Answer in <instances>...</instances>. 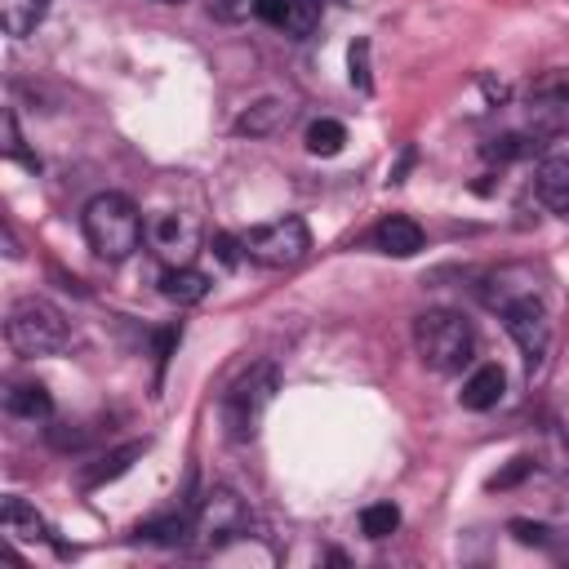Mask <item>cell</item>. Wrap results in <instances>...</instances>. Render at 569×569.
<instances>
[{
    "mask_svg": "<svg viewBox=\"0 0 569 569\" xmlns=\"http://www.w3.org/2000/svg\"><path fill=\"white\" fill-rule=\"evenodd\" d=\"M142 453V445H124V449H111V453H102L93 467H84L80 471V489L84 493H93V489H102L107 480H116V476H124L129 471V462Z\"/></svg>",
    "mask_w": 569,
    "mask_h": 569,
    "instance_id": "e0dca14e",
    "label": "cell"
},
{
    "mask_svg": "<svg viewBox=\"0 0 569 569\" xmlns=\"http://www.w3.org/2000/svg\"><path fill=\"white\" fill-rule=\"evenodd\" d=\"M347 147V129H342V120H329V116H320V120H311L307 124V151L311 156H338Z\"/></svg>",
    "mask_w": 569,
    "mask_h": 569,
    "instance_id": "44dd1931",
    "label": "cell"
},
{
    "mask_svg": "<svg viewBox=\"0 0 569 569\" xmlns=\"http://www.w3.org/2000/svg\"><path fill=\"white\" fill-rule=\"evenodd\" d=\"M396 529H400V511L391 502H373V507L360 511V533L365 538H391Z\"/></svg>",
    "mask_w": 569,
    "mask_h": 569,
    "instance_id": "7402d4cb",
    "label": "cell"
},
{
    "mask_svg": "<svg viewBox=\"0 0 569 569\" xmlns=\"http://www.w3.org/2000/svg\"><path fill=\"white\" fill-rule=\"evenodd\" d=\"M160 4H182V0H160Z\"/></svg>",
    "mask_w": 569,
    "mask_h": 569,
    "instance_id": "83f0119b",
    "label": "cell"
},
{
    "mask_svg": "<svg viewBox=\"0 0 569 569\" xmlns=\"http://www.w3.org/2000/svg\"><path fill=\"white\" fill-rule=\"evenodd\" d=\"M347 67H351V84H356L360 93H369V89H373V80H369V40H365V36L351 44Z\"/></svg>",
    "mask_w": 569,
    "mask_h": 569,
    "instance_id": "cb8c5ba5",
    "label": "cell"
},
{
    "mask_svg": "<svg viewBox=\"0 0 569 569\" xmlns=\"http://www.w3.org/2000/svg\"><path fill=\"white\" fill-rule=\"evenodd\" d=\"M0 405H4L9 418H22V422H44L53 413V400H49V391L40 382H9Z\"/></svg>",
    "mask_w": 569,
    "mask_h": 569,
    "instance_id": "5bb4252c",
    "label": "cell"
},
{
    "mask_svg": "<svg viewBox=\"0 0 569 569\" xmlns=\"http://www.w3.org/2000/svg\"><path fill=\"white\" fill-rule=\"evenodd\" d=\"M373 244L391 258H413L422 249V227L405 213H387L378 227H373Z\"/></svg>",
    "mask_w": 569,
    "mask_h": 569,
    "instance_id": "7c38bea8",
    "label": "cell"
},
{
    "mask_svg": "<svg viewBox=\"0 0 569 569\" xmlns=\"http://www.w3.org/2000/svg\"><path fill=\"white\" fill-rule=\"evenodd\" d=\"M80 231H84V244L102 258V262H124L142 236H147V222L138 213V204L120 191H98L84 209H80Z\"/></svg>",
    "mask_w": 569,
    "mask_h": 569,
    "instance_id": "6da1fadb",
    "label": "cell"
},
{
    "mask_svg": "<svg viewBox=\"0 0 569 569\" xmlns=\"http://www.w3.org/2000/svg\"><path fill=\"white\" fill-rule=\"evenodd\" d=\"M147 244L164 258V267H187L200 249V222L182 209H160L147 218Z\"/></svg>",
    "mask_w": 569,
    "mask_h": 569,
    "instance_id": "9c48e42d",
    "label": "cell"
},
{
    "mask_svg": "<svg viewBox=\"0 0 569 569\" xmlns=\"http://www.w3.org/2000/svg\"><path fill=\"white\" fill-rule=\"evenodd\" d=\"M525 124L533 138H565L569 133V71H542L525 89Z\"/></svg>",
    "mask_w": 569,
    "mask_h": 569,
    "instance_id": "52a82bcc",
    "label": "cell"
},
{
    "mask_svg": "<svg viewBox=\"0 0 569 569\" xmlns=\"http://www.w3.org/2000/svg\"><path fill=\"white\" fill-rule=\"evenodd\" d=\"M209 249L218 253V262H222V267H236V262H240V253H244V240H231V236H222V231H218Z\"/></svg>",
    "mask_w": 569,
    "mask_h": 569,
    "instance_id": "484cf974",
    "label": "cell"
},
{
    "mask_svg": "<svg viewBox=\"0 0 569 569\" xmlns=\"http://www.w3.org/2000/svg\"><path fill=\"white\" fill-rule=\"evenodd\" d=\"M44 13H49V0H0V22L13 40L31 36L44 22Z\"/></svg>",
    "mask_w": 569,
    "mask_h": 569,
    "instance_id": "ac0fdd59",
    "label": "cell"
},
{
    "mask_svg": "<svg viewBox=\"0 0 569 569\" xmlns=\"http://www.w3.org/2000/svg\"><path fill=\"white\" fill-rule=\"evenodd\" d=\"M4 338H9V347H13L18 356L36 360V356L62 351L71 333H67L62 311H58L49 298L27 293V298H18V302L9 307V316H4Z\"/></svg>",
    "mask_w": 569,
    "mask_h": 569,
    "instance_id": "5b68a950",
    "label": "cell"
},
{
    "mask_svg": "<svg viewBox=\"0 0 569 569\" xmlns=\"http://www.w3.org/2000/svg\"><path fill=\"white\" fill-rule=\"evenodd\" d=\"M502 325L511 333V342L520 347L525 365L538 369L547 347H551V320L542 311V302L533 293H520V298H502Z\"/></svg>",
    "mask_w": 569,
    "mask_h": 569,
    "instance_id": "ba28073f",
    "label": "cell"
},
{
    "mask_svg": "<svg viewBox=\"0 0 569 569\" xmlns=\"http://www.w3.org/2000/svg\"><path fill=\"white\" fill-rule=\"evenodd\" d=\"M533 191L551 213L569 218V156H547L533 173Z\"/></svg>",
    "mask_w": 569,
    "mask_h": 569,
    "instance_id": "8fae6325",
    "label": "cell"
},
{
    "mask_svg": "<svg viewBox=\"0 0 569 569\" xmlns=\"http://www.w3.org/2000/svg\"><path fill=\"white\" fill-rule=\"evenodd\" d=\"M276 387H280V373L267 360L249 365L240 378L227 382V391L218 400V418H222L231 440H253L258 436V422H262L267 405L276 400Z\"/></svg>",
    "mask_w": 569,
    "mask_h": 569,
    "instance_id": "3957f363",
    "label": "cell"
},
{
    "mask_svg": "<svg viewBox=\"0 0 569 569\" xmlns=\"http://www.w3.org/2000/svg\"><path fill=\"white\" fill-rule=\"evenodd\" d=\"M311 253V231L298 213H284L276 222H262L244 236V258L258 262V267H271V271H284V267H298L302 258Z\"/></svg>",
    "mask_w": 569,
    "mask_h": 569,
    "instance_id": "8992f818",
    "label": "cell"
},
{
    "mask_svg": "<svg viewBox=\"0 0 569 569\" xmlns=\"http://www.w3.org/2000/svg\"><path fill=\"white\" fill-rule=\"evenodd\" d=\"M525 471H529V458H516V467H511L507 476H493V480H489V489H507V485H511V480H520Z\"/></svg>",
    "mask_w": 569,
    "mask_h": 569,
    "instance_id": "4316f807",
    "label": "cell"
},
{
    "mask_svg": "<svg viewBox=\"0 0 569 569\" xmlns=\"http://www.w3.org/2000/svg\"><path fill=\"white\" fill-rule=\"evenodd\" d=\"M413 351L427 369L436 373H458L462 365H471L476 351V329L462 311L449 307H431L413 320Z\"/></svg>",
    "mask_w": 569,
    "mask_h": 569,
    "instance_id": "7a4b0ae2",
    "label": "cell"
},
{
    "mask_svg": "<svg viewBox=\"0 0 569 569\" xmlns=\"http://www.w3.org/2000/svg\"><path fill=\"white\" fill-rule=\"evenodd\" d=\"M142 542H156V547H187L191 542V516H160V520H147L133 529Z\"/></svg>",
    "mask_w": 569,
    "mask_h": 569,
    "instance_id": "ffe728a7",
    "label": "cell"
},
{
    "mask_svg": "<svg viewBox=\"0 0 569 569\" xmlns=\"http://www.w3.org/2000/svg\"><path fill=\"white\" fill-rule=\"evenodd\" d=\"M511 533H516L520 542H529V547H551V533H556V529L533 525V520H511Z\"/></svg>",
    "mask_w": 569,
    "mask_h": 569,
    "instance_id": "d4e9b609",
    "label": "cell"
},
{
    "mask_svg": "<svg viewBox=\"0 0 569 569\" xmlns=\"http://www.w3.org/2000/svg\"><path fill=\"white\" fill-rule=\"evenodd\" d=\"M253 529V516H249V502L236 493V489H227V485H218V489H209L200 502H196V511H191V551L196 556H213V551H222V547H231L236 538H244Z\"/></svg>",
    "mask_w": 569,
    "mask_h": 569,
    "instance_id": "277c9868",
    "label": "cell"
},
{
    "mask_svg": "<svg viewBox=\"0 0 569 569\" xmlns=\"http://www.w3.org/2000/svg\"><path fill=\"white\" fill-rule=\"evenodd\" d=\"M502 391H507V373H502L498 365H480V369H476V373L462 382L458 400H462V409L485 413V409H493V405L502 400Z\"/></svg>",
    "mask_w": 569,
    "mask_h": 569,
    "instance_id": "4fadbf2b",
    "label": "cell"
},
{
    "mask_svg": "<svg viewBox=\"0 0 569 569\" xmlns=\"http://www.w3.org/2000/svg\"><path fill=\"white\" fill-rule=\"evenodd\" d=\"M0 525H4V533L18 538V542H44V538H49L44 516H40L27 498H13V493L0 502Z\"/></svg>",
    "mask_w": 569,
    "mask_h": 569,
    "instance_id": "9a60e30c",
    "label": "cell"
},
{
    "mask_svg": "<svg viewBox=\"0 0 569 569\" xmlns=\"http://www.w3.org/2000/svg\"><path fill=\"white\" fill-rule=\"evenodd\" d=\"M280 120H289V102H280V98H262V102H253V107L236 120V133L262 138V133H271Z\"/></svg>",
    "mask_w": 569,
    "mask_h": 569,
    "instance_id": "d6986e66",
    "label": "cell"
},
{
    "mask_svg": "<svg viewBox=\"0 0 569 569\" xmlns=\"http://www.w3.org/2000/svg\"><path fill=\"white\" fill-rule=\"evenodd\" d=\"M253 13L293 40L320 27V0H253Z\"/></svg>",
    "mask_w": 569,
    "mask_h": 569,
    "instance_id": "30bf717a",
    "label": "cell"
},
{
    "mask_svg": "<svg viewBox=\"0 0 569 569\" xmlns=\"http://www.w3.org/2000/svg\"><path fill=\"white\" fill-rule=\"evenodd\" d=\"M0 124H4V156H9V160H22L27 169H40V160H36V156H27V147H22V129H18L13 107H4Z\"/></svg>",
    "mask_w": 569,
    "mask_h": 569,
    "instance_id": "603a6c76",
    "label": "cell"
},
{
    "mask_svg": "<svg viewBox=\"0 0 569 569\" xmlns=\"http://www.w3.org/2000/svg\"><path fill=\"white\" fill-rule=\"evenodd\" d=\"M160 293H164L169 302H178V307L200 302V298L209 293V276L196 271L191 262H187V267H164V271H160Z\"/></svg>",
    "mask_w": 569,
    "mask_h": 569,
    "instance_id": "2e32d148",
    "label": "cell"
}]
</instances>
